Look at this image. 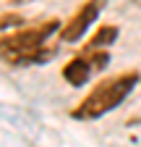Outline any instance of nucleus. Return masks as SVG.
<instances>
[{
    "instance_id": "nucleus-5",
    "label": "nucleus",
    "mask_w": 141,
    "mask_h": 147,
    "mask_svg": "<svg viewBox=\"0 0 141 147\" xmlns=\"http://www.w3.org/2000/svg\"><path fill=\"white\" fill-rule=\"evenodd\" d=\"M118 37H120V26H115V24H99L97 32L89 37L86 45H92V47H112L118 42Z\"/></svg>"
},
{
    "instance_id": "nucleus-7",
    "label": "nucleus",
    "mask_w": 141,
    "mask_h": 147,
    "mask_svg": "<svg viewBox=\"0 0 141 147\" xmlns=\"http://www.w3.org/2000/svg\"><path fill=\"white\" fill-rule=\"evenodd\" d=\"M19 3H21V0H19Z\"/></svg>"
},
{
    "instance_id": "nucleus-6",
    "label": "nucleus",
    "mask_w": 141,
    "mask_h": 147,
    "mask_svg": "<svg viewBox=\"0 0 141 147\" xmlns=\"http://www.w3.org/2000/svg\"><path fill=\"white\" fill-rule=\"evenodd\" d=\"M24 24H26V16H21V13H13V11L0 13V34H3V32H11L16 26H24Z\"/></svg>"
},
{
    "instance_id": "nucleus-1",
    "label": "nucleus",
    "mask_w": 141,
    "mask_h": 147,
    "mask_svg": "<svg viewBox=\"0 0 141 147\" xmlns=\"http://www.w3.org/2000/svg\"><path fill=\"white\" fill-rule=\"evenodd\" d=\"M60 18H45L31 26H16L11 32L0 34V63L5 66H42L50 58H55L58 45H50V40L60 32Z\"/></svg>"
},
{
    "instance_id": "nucleus-4",
    "label": "nucleus",
    "mask_w": 141,
    "mask_h": 147,
    "mask_svg": "<svg viewBox=\"0 0 141 147\" xmlns=\"http://www.w3.org/2000/svg\"><path fill=\"white\" fill-rule=\"evenodd\" d=\"M104 5H107V0H84V3L63 21V26L58 32V40L65 42V45H73V42L84 40V34L89 32L94 26V21L102 16Z\"/></svg>"
},
{
    "instance_id": "nucleus-2",
    "label": "nucleus",
    "mask_w": 141,
    "mask_h": 147,
    "mask_svg": "<svg viewBox=\"0 0 141 147\" xmlns=\"http://www.w3.org/2000/svg\"><path fill=\"white\" fill-rule=\"evenodd\" d=\"M138 84H141L138 71H120L115 76H104L86 92L84 100L76 108H70V118L81 121V123H89V121H97L102 116H107L131 97V92Z\"/></svg>"
},
{
    "instance_id": "nucleus-3",
    "label": "nucleus",
    "mask_w": 141,
    "mask_h": 147,
    "mask_svg": "<svg viewBox=\"0 0 141 147\" xmlns=\"http://www.w3.org/2000/svg\"><path fill=\"white\" fill-rule=\"evenodd\" d=\"M112 55L110 47H92V45H84L73 58H70L63 68H60V76L68 87H84L89 84L94 74H102L104 68L110 66Z\"/></svg>"
}]
</instances>
